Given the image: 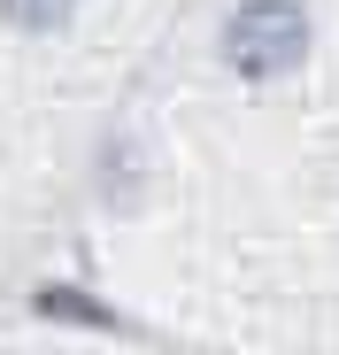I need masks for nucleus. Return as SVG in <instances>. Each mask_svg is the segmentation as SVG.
I'll return each instance as SVG.
<instances>
[{
  "label": "nucleus",
  "instance_id": "1",
  "mask_svg": "<svg viewBox=\"0 0 339 355\" xmlns=\"http://www.w3.org/2000/svg\"><path fill=\"white\" fill-rule=\"evenodd\" d=\"M223 54H232L239 78H277L309 54V8L301 0H247V8L223 24Z\"/></svg>",
  "mask_w": 339,
  "mask_h": 355
},
{
  "label": "nucleus",
  "instance_id": "2",
  "mask_svg": "<svg viewBox=\"0 0 339 355\" xmlns=\"http://www.w3.org/2000/svg\"><path fill=\"white\" fill-rule=\"evenodd\" d=\"M0 8H8L16 31H62L77 16V0H0Z\"/></svg>",
  "mask_w": 339,
  "mask_h": 355
},
{
  "label": "nucleus",
  "instance_id": "3",
  "mask_svg": "<svg viewBox=\"0 0 339 355\" xmlns=\"http://www.w3.org/2000/svg\"><path fill=\"white\" fill-rule=\"evenodd\" d=\"M39 309H46V317H77V324H108V317H100L93 302H77V293H46Z\"/></svg>",
  "mask_w": 339,
  "mask_h": 355
}]
</instances>
